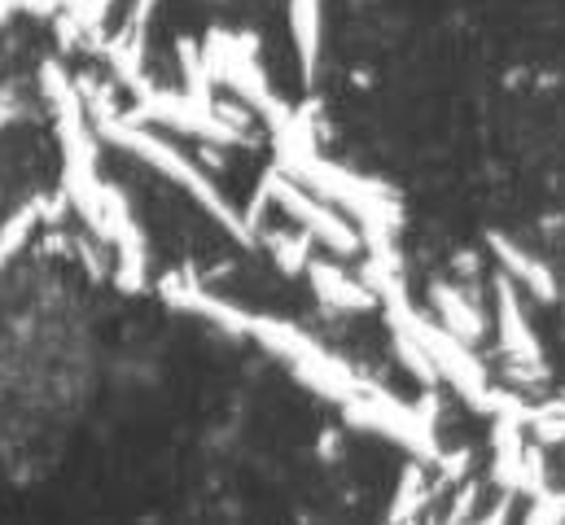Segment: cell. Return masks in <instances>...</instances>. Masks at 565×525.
<instances>
[{"label":"cell","mask_w":565,"mask_h":525,"mask_svg":"<svg viewBox=\"0 0 565 525\" xmlns=\"http://www.w3.org/2000/svg\"><path fill=\"white\" fill-rule=\"evenodd\" d=\"M307 271H311V285H316L320 302H329L338 311H369V307H377V289L369 280H355V276L338 271L333 262L320 259L307 262Z\"/></svg>","instance_id":"3957f363"},{"label":"cell","mask_w":565,"mask_h":525,"mask_svg":"<svg viewBox=\"0 0 565 525\" xmlns=\"http://www.w3.org/2000/svg\"><path fill=\"white\" fill-rule=\"evenodd\" d=\"M289 26H294V40H298L302 75L311 79L316 57H320V0H289Z\"/></svg>","instance_id":"52a82bcc"},{"label":"cell","mask_w":565,"mask_h":525,"mask_svg":"<svg viewBox=\"0 0 565 525\" xmlns=\"http://www.w3.org/2000/svg\"><path fill=\"white\" fill-rule=\"evenodd\" d=\"M115 140H119L124 149H132L137 158L153 162L162 175H171V180H175L189 197H198V202H202V206H206V211H211V215H215L233 237H250V224H246V219L224 202V193H220L202 171H193V162H189V158H180L171 144H162L158 136H145V131H137V128H115Z\"/></svg>","instance_id":"6da1fadb"},{"label":"cell","mask_w":565,"mask_h":525,"mask_svg":"<svg viewBox=\"0 0 565 525\" xmlns=\"http://www.w3.org/2000/svg\"><path fill=\"white\" fill-rule=\"evenodd\" d=\"M268 246H273V255L277 262L285 267V276H294V271H307V262H311V233H298V237H268Z\"/></svg>","instance_id":"ba28073f"},{"label":"cell","mask_w":565,"mask_h":525,"mask_svg":"<svg viewBox=\"0 0 565 525\" xmlns=\"http://www.w3.org/2000/svg\"><path fill=\"white\" fill-rule=\"evenodd\" d=\"M434 311H438V324L451 333V338H460V342H478L482 333H487V320L456 293V289H447V285H438L434 289Z\"/></svg>","instance_id":"5b68a950"},{"label":"cell","mask_w":565,"mask_h":525,"mask_svg":"<svg viewBox=\"0 0 565 525\" xmlns=\"http://www.w3.org/2000/svg\"><path fill=\"white\" fill-rule=\"evenodd\" d=\"M259 193H268V202H281L285 215H294L311 237H320L324 246H333L338 255H355L364 242H360V233L347 224V219H338L329 206H320V202H311L294 180H285L281 171H268L264 180H259Z\"/></svg>","instance_id":"7a4b0ae2"},{"label":"cell","mask_w":565,"mask_h":525,"mask_svg":"<svg viewBox=\"0 0 565 525\" xmlns=\"http://www.w3.org/2000/svg\"><path fill=\"white\" fill-rule=\"evenodd\" d=\"M495 302H500V311H495L500 346H504L518 364H540V338H535L531 324L522 320V311H518V293H513L509 280H495Z\"/></svg>","instance_id":"277c9868"},{"label":"cell","mask_w":565,"mask_h":525,"mask_svg":"<svg viewBox=\"0 0 565 525\" xmlns=\"http://www.w3.org/2000/svg\"><path fill=\"white\" fill-rule=\"evenodd\" d=\"M491 250L500 255V262L509 267V276H518L522 285H531L535 289V298L540 302H557V280H553V271L544 267L540 259H531V255H522L518 246H509L504 237H491Z\"/></svg>","instance_id":"8992f818"},{"label":"cell","mask_w":565,"mask_h":525,"mask_svg":"<svg viewBox=\"0 0 565 525\" xmlns=\"http://www.w3.org/2000/svg\"><path fill=\"white\" fill-rule=\"evenodd\" d=\"M153 4H158V0H137V18H145V13L153 9Z\"/></svg>","instance_id":"9c48e42d"}]
</instances>
